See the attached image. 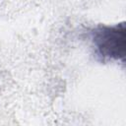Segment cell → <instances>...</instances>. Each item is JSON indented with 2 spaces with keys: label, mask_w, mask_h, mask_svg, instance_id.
Here are the masks:
<instances>
[{
  "label": "cell",
  "mask_w": 126,
  "mask_h": 126,
  "mask_svg": "<svg viewBox=\"0 0 126 126\" xmlns=\"http://www.w3.org/2000/svg\"><path fill=\"white\" fill-rule=\"evenodd\" d=\"M125 32L124 24L114 27H103L97 30L94 34V42L99 52L103 56L110 58H123L126 46Z\"/></svg>",
  "instance_id": "obj_1"
}]
</instances>
